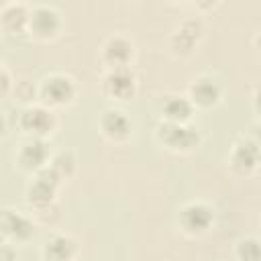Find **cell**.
<instances>
[{
  "label": "cell",
  "instance_id": "cell-1",
  "mask_svg": "<svg viewBox=\"0 0 261 261\" xmlns=\"http://www.w3.org/2000/svg\"><path fill=\"white\" fill-rule=\"evenodd\" d=\"M161 143H165L173 151H192L200 143V135L194 126H186L181 122H163L157 128Z\"/></svg>",
  "mask_w": 261,
  "mask_h": 261
},
{
  "label": "cell",
  "instance_id": "cell-2",
  "mask_svg": "<svg viewBox=\"0 0 261 261\" xmlns=\"http://www.w3.org/2000/svg\"><path fill=\"white\" fill-rule=\"evenodd\" d=\"M179 222L186 232L190 234H200L206 232L212 224V210L206 204H188L179 212Z\"/></svg>",
  "mask_w": 261,
  "mask_h": 261
},
{
  "label": "cell",
  "instance_id": "cell-3",
  "mask_svg": "<svg viewBox=\"0 0 261 261\" xmlns=\"http://www.w3.org/2000/svg\"><path fill=\"white\" fill-rule=\"evenodd\" d=\"M104 90L120 100H126L135 92V75L128 67H112L104 77Z\"/></svg>",
  "mask_w": 261,
  "mask_h": 261
},
{
  "label": "cell",
  "instance_id": "cell-4",
  "mask_svg": "<svg viewBox=\"0 0 261 261\" xmlns=\"http://www.w3.org/2000/svg\"><path fill=\"white\" fill-rule=\"evenodd\" d=\"M20 124L27 133L35 135V139H41L43 135H47L53 124H55V118L49 110L41 108V106H33V108H27L20 116Z\"/></svg>",
  "mask_w": 261,
  "mask_h": 261
},
{
  "label": "cell",
  "instance_id": "cell-5",
  "mask_svg": "<svg viewBox=\"0 0 261 261\" xmlns=\"http://www.w3.org/2000/svg\"><path fill=\"white\" fill-rule=\"evenodd\" d=\"M41 92H43L45 100H49L51 104H65V102H69L73 98L75 86L67 75L55 73V75H51V77H47L43 82V90Z\"/></svg>",
  "mask_w": 261,
  "mask_h": 261
},
{
  "label": "cell",
  "instance_id": "cell-6",
  "mask_svg": "<svg viewBox=\"0 0 261 261\" xmlns=\"http://www.w3.org/2000/svg\"><path fill=\"white\" fill-rule=\"evenodd\" d=\"M257 161H259V147H257V141H251V139H245L241 143L234 145L232 153H230V163L232 167L239 171V173H249L257 167Z\"/></svg>",
  "mask_w": 261,
  "mask_h": 261
},
{
  "label": "cell",
  "instance_id": "cell-7",
  "mask_svg": "<svg viewBox=\"0 0 261 261\" xmlns=\"http://www.w3.org/2000/svg\"><path fill=\"white\" fill-rule=\"evenodd\" d=\"M29 24H31V31L35 35H39V37H51L59 29V16H57V12L53 8L39 6L29 16Z\"/></svg>",
  "mask_w": 261,
  "mask_h": 261
},
{
  "label": "cell",
  "instance_id": "cell-8",
  "mask_svg": "<svg viewBox=\"0 0 261 261\" xmlns=\"http://www.w3.org/2000/svg\"><path fill=\"white\" fill-rule=\"evenodd\" d=\"M47 155H49V147L43 139H33L29 143L22 145L20 149V155H18V161L24 169H41L45 167V161H47Z\"/></svg>",
  "mask_w": 261,
  "mask_h": 261
},
{
  "label": "cell",
  "instance_id": "cell-9",
  "mask_svg": "<svg viewBox=\"0 0 261 261\" xmlns=\"http://www.w3.org/2000/svg\"><path fill=\"white\" fill-rule=\"evenodd\" d=\"M0 226L6 237H16V239H29L33 234V224L29 218L14 210H2L0 212Z\"/></svg>",
  "mask_w": 261,
  "mask_h": 261
},
{
  "label": "cell",
  "instance_id": "cell-10",
  "mask_svg": "<svg viewBox=\"0 0 261 261\" xmlns=\"http://www.w3.org/2000/svg\"><path fill=\"white\" fill-rule=\"evenodd\" d=\"M130 53H133V45L120 35L110 37L104 45V59L110 63V69L112 67H126Z\"/></svg>",
  "mask_w": 261,
  "mask_h": 261
},
{
  "label": "cell",
  "instance_id": "cell-11",
  "mask_svg": "<svg viewBox=\"0 0 261 261\" xmlns=\"http://www.w3.org/2000/svg\"><path fill=\"white\" fill-rule=\"evenodd\" d=\"M100 126L104 130V135L114 141H120L130 133V122L120 110H106L100 120Z\"/></svg>",
  "mask_w": 261,
  "mask_h": 261
},
{
  "label": "cell",
  "instance_id": "cell-12",
  "mask_svg": "<svg viewBox=\"0 0 261 261\" xmlns=\"http://www.w3.org/2000/svg\"><path fill=\"white\" fill-rule=\"evenodd\" d=\"M190 96L192 102H196L198 106H212L220 98V88L216 86V82L208 77H200L190 86Z\"/></svg>",
  "mask_w": 261,
  "mask_h": 261
},
{
  "label": "cell",
  "instance_id": "cell-13",
  "mask_svg": "<svg viewBox=\"0 0 261 261\" xmlns=\"http://www.w3.org/2000/svg\"><path fill=\"white\" fill-rule=\"evenodd\" d=\"M73 253H75V243L65 234H55L45 243L47 261H69Z\"/></svg>",
  "mask_w": 261,
  "mask_h": 261
},
{
  "label": "cell",
  "instance_id": "cell-14",
  "mask_svg": "<svg viewBox=\"0 0 261 261\" xmlns=\"http://www.w3.org/2000/svg\"><path fill=\"white\" fill-rule=\"evenodd\" d=\"M53 194H55V186L41 179V177H35V181L29 186L27 190V200L29 204H33L35 208H45L53 202Z\"/></svg>",
  "mask_w": 261,
  "mask_h": 261
},
{
  "label": "cell",
  "instance_id": "cell-15",
  "mask_svg": "<svg viewBox=\"0 0 261 261\" xmlns=\"http://www.w3.org/2000/svg\"><path fill=\"white\" fill-rule=\"evenodd\" d=\"M163 112L167 122H186L192 114V102L181 96H169L163 104Z\"/></svg>",
  "mask_w": 261,
  "mask_h": 261
},
{
  "label": "cell",
  "instance_id": "cell-16",
  "mask_svg": "<svg viewBox=\"0 0 261 261\" xmlns=\"http://www.w3.org/2000/svg\"><path fill=\"white\" fill-rule=\"evenodd\" d=\"M200 31H202L200 22H196V20H186V22L179 27V31L175 33V37H173L175 47H177L179 51H190V49L194 47L196 39L200 37Z\"/></svg>",
  "mask_w": 261,
  "mask_h": 261
},
{
  "label": "cell",
  "instance_id": "cell-17",
  "mask_svg": "<svg viewBox=\"0 0 261 261\" xmlns=\"http://www.w3.org/2000/svg\"><path fill=\"white\" fill-rule=\"evenodd\" d=\"M29 20L27 8L22 4H8L2 12V22L8 31H20Z\"/></svg>",
  "mask_w": 261,
  "mask_h": 261
},
{
  "label": "cell",
  "instance_id": "cell-18",
  "mask_svg": "<svg viewBox=\"0 0 261 261\" xmlns=\"http://www.w3.org/2000/svg\"><path fill=\"white\" fill-rule=\"evenodd\" d=\"M73 167H75L73 155H71V153H67V151L57 153V155L53 157V161H51V169H53L59 177H63V175H71Z\"/></svg>",
  "mask_w": 261,
  "mask_h": 261
},
{
  "label": "cell",
  "instance_id": "cell-19",
  "mask_svg": "<svg viewBox=\"0 0 261 261\" xmlns=\"http://www.w3.org/2000/svg\"><path fill=\"white\" fill-rule=\"evenodd\" d=\"M237 255L241 261H259V241L257 239H243L239 241Z\"/></svg>",
  "mask_w": 261,
  "mask_h": 261
},
{
  "label": "cell",
  "instance_id": "cell-20",
  "mask_svg": "<svg viewBox=\"0 0 261 261\" xmlns=\"http://www.w3.org/2000/svg\"><path fill=\"white\" fill-rule=\"evenodd\" d=\"M0 261H16V253L8 245H0Z\"/></svg>",
  "mask_w": 261,
  "mask_h": 261
},
{
  "label": "cell",
  "instance_id": "cell-21",
  "mask_svg": "<svg viewBox=\"0 0 261 261\" xmlns=\"http://www.w3.org/2000/svg\"><path fill=\"white\" fill-rule=\"evenodd\" d=\"M8 88H10V75H8L4 69H0V96L6 94Z\"/></svg>",
  "mask_w": 261,
  "mask_h": 261
},
{
  "label": "cell",
  "instance_id": "cell-22",
  "mask_svg": "<svg viewBox=\"0 0 261 261\" xmlns=\"http://www.w3.org/2000/svg\"><path fill=\"white\" fill-rule=\"evenodd\" d=\"M6 234H4V230H2V226H0V245H2V239H4Z\"/></svg>",
  "mask_w": 261,
  "mask_h": 261
},
{
  "label": "cell",
  "instance_id": "cell-23",
  "mask_svg": "<svg viewBox=\"0 0 261 261\" xmlns=\"http://www.w3.org/2000/svg\"><path fill=\"white\" fill-rule=\"evenodd\" d=\"M0 69H2V67H0Z\"/></svg>",
  "mask_w": 261,
  "mask_h": 261
}]
</instances>
